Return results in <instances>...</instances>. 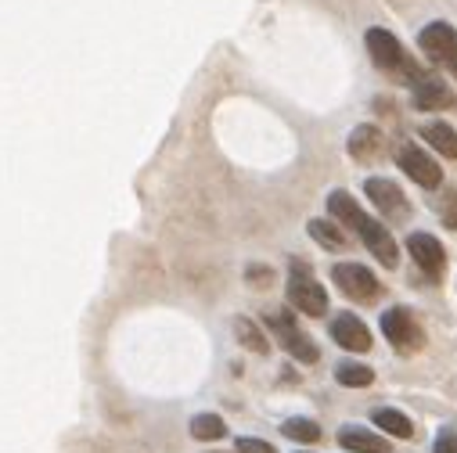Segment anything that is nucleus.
<instances>
[{
  "label": "nucleus",
  "instance_id": "1",
  "mask_svg": "<svg viewBox=\"0 0 457 453\" xmlns=\"http://www.w3.org/2000/svg\"><path fill=\"white\" fill-rule=\"evenodd\" d=\"M328 213H331L339 223H346L349 231H356V238L371 248V255L382 259V266H396V263H400V252H396L393 234H389L379 220H371L368 213H363V209L353 202V195H346V191H331V198H328Z\"/></svg>",
  "mask_w": 457,
  "mask_h": 453
},
{
  "label": "nucleus",
  "instance_id": "2",
  "mask_svg": "<svg viewBox=\"0 0 457 453\" xmlns=\"http://www.w3.org/2000/svg\"><path fill=\"white\" fill-rule=\"evenodd\" d=\"M289 303L306 317H324L328 313L324 285H317V278L310 274V266L299 263V259H292V266H289Z\"/></svg>",
  "mask_w": 457,
  "mask_h": 453
},
{
  "label": "nucleus",
  "instance_id": "3",
  "mask_svg": "<svg viewBox=\"0 0 457 453\" xmlns=\"http://www.w3.org/2000/svg\"><path fill=\"white\" fill-rule=\"evenodd\" d=\"M263 320H266V328H270L273 335L282 338V345L289 349V356H296L299 364H317L321 349L314 345V338H310L306 331H299L296 313H289V310H266Z\"/></svg>",
  "mask_w": 457,
  "mask_h": 453
},
{
  "label": "nucleus",
  "instance_id": "4",
  "mask_svg": "<svg viewBox=\"0 0 457 453\" xmlns=\"http://www.w3.org/2000/svg\"><path fill=\"white\" fill-rule=\"evenodd\" d=\"M331 281H335L339 292L349 295L353 303H375L379 292H382L379 278L371 274L368 266H360V263H339V266L331 270Z\"/></svg>",
  "mask_w": 457,
  "mask_h": 453
},
{
  "label": "nucleus",
  "instance_id": "5",
  "mask_svg": "<svg viewBox=\"0 0 457 453\" xmlns=\"http://www.w3.org/2000/svg\"><path fill=\"white\" fill-rule=\"evenodd\" d=\"M382 335L393 342V349L400 356H411V352H418L425 345V331L414 324V317L404 306H393V310L382 313Z\"/></svg>",
  "mask_w": 457,
  "mask_h": 453
},
{
  "label": "nucleus",
  "instance_id": "6",
  "mask_svg": "<svg viewBox=\"0 0 457 453\" xmlns=\"http://www.w3.org/2000/svg\"><path fill=\"white\" fill-rule=\"evenodd\" d=\"M418 47L428 54V61L450 69L457 76V33L453 26L446 22H428L421 33H418Z\"/></svg>",
  "mask_w": 457,
  "mask_h": 453
},
{
  "label": "nucleus",
  "instance_id": "7",
  "mask_svg": "<svg viewBox=\"0 0 457 453\" xmlns=\"http://www.w3.org/2000/svg\"><path fill=\"white\" fill-rule=\"evenodd\" d=\"M396 162H400V169L414 180V184H421V188H428V191H436V188L443 184L439 162H436L432 155H425V151H421L418 144H411V141L396 144Z\"/></svg>",
  "mask_w": 457,
  "mask_h": 453
},
{
  "label": "nucleus",
  "instance_id": "8",
  "mask_svg": "<svg viewBox=\"0 0 457 453\" xmlns=\"http://www.w3.org/2000/svg\"><path fill=\"white\" fill-rule=\"evenodd\" d=\"M363 40H368V54H371V61H375L379 69L411 76L414 61H407V54H404L400 40H396L389 29H368V36H363Z\"/></svg>",
  "mask_w": 457,
  "mask_h": 453
},
{
  "label": "nucleus",
  "instance_id": "9",
  "mask_svg": "<svg viewBox=\"0 0 457 453\" xmlns=\"http://www.w3.org/2000/svg\"><path fill=\"white\" fill-rule=\"evenodd\" d=\"M407 79H414V83H411L414 109H421V112H436V109H450V105H453L450 86H446L439 76H428V72H421V69L414 65Z\"/></svg>",
  "mask_w": 457,
  "mask_h": 453
},
{
  "label": "nucleus",
  "instance_id": "10",
  "mask_svg": "<svg viewBox=\"0 0 457 453\" xmlns=\"http://www.w3.org/2000/svg\"><path fill=\"white\" fill-rule=\"evenodd\" d=\"M363 191H368V198L375 202V209L386 216V220H407V198H404V191L393 184V180H386V176H371L368 184H363Z\"/></svg>",
  "mask_w": 457,
  "mask_h": 453
},
{
  "label": "nucleus",
  "instance_id": "11",
  "mask_svg": "<svg viewBox=\"0 0 457 453\" xmlns=\"http://www.w3.org/2000/svg\"><path fill=\"white\" fill-rule=\"evenodd\" d=\"M331 338H335L342 349H349V352H368V349H371V331H368V324H363L360 317H353V313H339V317L331 320Z\"/></svg>",
  "mask_w": 457,
  "mask_h": 453
},
{
  "label": "nucleus",
  "instance_id": "12",
  "mask_svg": "<svg viewBox=\"0 0 457 453\" xmlns=\"http://www.w3.org/2000/svg\"><path fill=\"white\" fill-rule=\"evenodd\" d=\"M407 248H411L414 263L425 270L428 278H439V274H443L446 252H443V245H439L432 234H411V238H407Z\"/></svg>",
  "mask_w": 457,
  "mask_h": 453
},
{
  "label": "nucleus",
  "instance_id": "13",
  "mask_svg": "<svg viewBox=\"0 0 457 453\" xmlns=\"http://www.w3.org/2000/svg\"><path fill=\"white\" fill-rule=\"evenodd\" d=\"M346 148H349V155H353L356 162H379L382 151H386V133H382L379 126L363 123V126H356V130L349 133Z\"/></svg>",
  "mask_w": 457,
  "mask_h": 453
},
{
  "label": "nucleus",
  "instance_id": "14",
  "mask_svg": "<svg viewBox=\"0 0 457 453\" xmlns=\"http://www.w3.org/2000/svg\"><path fill=\"white\" fill-rule=\"evenodd\" d=\"M339 446L342 449H353V453H389V442L368 428H360V425H346L339 428Z\"/></svg>",
  "mask_w": 457,
  "mask_h": 453
},
{
  "label": "nucleus",
  "instance_id": "15",
  "mask_svg": "<svg viewBox=\"0 0 457 453\" xmlns=\"http://www.w3.org/2000/svg\"><path fill=\"white\" fill-rule=\"evenodd\" d=\"M421 137L443 155V158H457V130L450 123H425Z\"/></svg>",
  "mask_w": 457,
  "mask_h": 453
},
{
  "label": "nucleus",
  "instance_id": "16",
  "mask_svg": "<svg viewBox=\"0 0 457 453\" xmlns=\"http://www.w3.org/2000/svg\"><path fill=\"white\" fill-rule=\"evenodd\" d=\"M371 421H375L382 432L396 435V439H411V435H414L411 417H407V414H400V410H393V407H379V410L371 414Z\"/></svg>",
  "mask_w": 457,
  "mask_h": 453
},
{
  "label": "nucleus",
  "instance_id": "17",
  "mask_svg": "<svg viewBox=\"0 0 457 453\" xmlns=\"http://www.w3.org/2000/svg\"><path fill=\"white\" fill-rule=\"evenodd\" d=\"M335 382L346 385V389H368L375 382V371L368 364H353V360H342L335 368Z\"/></svg>",
  "mask_w": 457,
  "mask_h": 453
},
{
  "label": "nucleus",
  "instance_id": "18",
  "mask_svg": "<svg viewBox=\"0 0 457 453\" xmlns=\"http://www.w3.org/2000/svg\"><path fill=\"white\" fill-rule=\"evenodd\" d=\"M310 238H314L317 245L331 248V252H346V248H349V238L342 234V227H335V223H328V220H310Z\"/></svg>",
  "mask_w": 457,
  "mask_h": 453
},
{
  "label": "nucleus",
  "instance_id": "19",
  "mask_svg": "<svg viewBox=\"0 0 457 453\" xmlns=\"http://www.w3.org/2000/svg\"><path fill=\"white\" fill-rule=\"evenodd\" d=\"M234 335H238V342H241L249 352H259V356H266V352H270L266 335H263L249 317H238V320H234Z\"/></svg>",
  "mask_w": 457,
  "mask_h": 453
},
{
  "label": "nucleus",
  "instance_id": "20",
  "mask_svg": "<svg viewBox=\"0 0 457 453\" xmlns=\"http://www.w3.org/2000/svg\"><path fill=\"white\" fill-rule=\"evenodd\" d=\"M192 435L202 439V442H213V439H224L227 435V425L220 414H195L192 417Z\"/></svg>",
  "mask_w": 457,
  "mask_h": 453
},
{
  "label": "nucleus",
  "instance_id": "21",
  "mask_svg": "<svg viewBox=\"0 0 457 453\" xmlns=\"http://www.w3.org/2000/svg\"><path fill=\"white\" fill-rule=\"evenodd\" d=\"M282 432H285L289 439H296V442H317V439H321V428H317V421H310V417H289V421L282 425Z\"/></svg>",
  "mask_w": 457,
  "mask_h": 453
},
{
  "label": "nucleus",
  "instance_id": "22",
  "mask_svg": "<svg viewBox=\"0 0 457 453\" xmlns=\"http://www.w3.org/2000/svg\"><path fill=\"white\" fill-rule=\"evenodd\" d=\"M432 209L439 213V220H443L450 231H457V191H453V188H439V195L432 198Z\"/></svg>",
  "mask_w": 457,
  "mask_h": 453
},
{
  "label": "nucleus",
  "instance_id": "23",
  "mask_svg": "<svg viewBox=\"0 0 457 453\" xmlns=\"http://www.w3.org/2000/svg\"><path fill=\"white\" fill-rule=\"evenodd\" d=\"M245 281H249L252 288H266V285L273 281V270H270V266H249V270H245Z\"/></svg>",
  "mask_w": 457,
  "mask_h": 453
},
{
  "label": "nucleus",
  "instance_id": "24",
  "mask_svg": "<svg viewBox=\"0 0 457 453\" xmlns=\"http://www.w3.org/2000/svg\"><path fill=\"white\" fill-rule=\"evenodd\" d=\"M432 453H457V428H443L432 442Z\"/></svg>",
  "mask_w": 457,
  "mask_h": 453
},
{
  "label": "nucleus",
  "instance_id": "25",
  "mask_svg": "<svg viewBox=\"0 0 457 453\" xmlns=\"http://www.w3.org/2000/svg\"><path fill=\"white\" fill-rule=\"evenodd\" d=\"M238 453H278L270 442H263V439H252V435H245V439H238Z\"/></svg>",
  "mask_w": 457,
  "mask_h": 453
}]
</instances>
